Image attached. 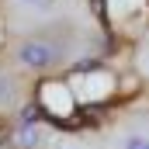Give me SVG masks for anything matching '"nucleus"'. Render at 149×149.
I'll return each instance as SVG.
<instances>
[{
  "label": "nucleus",
  "instance_id": "f03ea898",
  "mask_svg": "<svg viewBox=\"0 0 149 149\" xmlns=\"http://www.w3.org/2000/svg\"><path fill=\"white\" fill-rule=\"evenodd\" d=\"M17 59L28 66V70H49L56 59H59V49L49 45V42H24L17 49Z\"/></svg>",
  "mask_w": 149,
  "mask_h": 149
},
{
  "label": "nucleus",
  "instance_id": "20e7f679",
  "mask_svg": "<svg viewBox=\"0 0 149 149\" xmlns=\"http://www.w3.org/2000/svg\"><path fill=\"white\" fill-rule=\"evenodd\" d=\"M38 142H42V128L38 125H21L17 128V146L21 149H35Z\"/></svg>",
  "mask_w": 149,
  "mask_h": 149
},
{
  "label": "nucleus",
  "instance_id": "f257e3e1",
  "mask_svg": "<svg viewBox=\"0 0 149 149\" xmlns=\"http://www.w3.org/2000/svg\"><path fill=\"white\" fill-rule=\"evenodd\" d=\"M111 76L108 73H83V76H76L73 80V97L76 101H101V97H108L111 94Z\"/></svg>",
  "mask_w": 149,
  "mask_h": 149
},
{
  "label": "nucleus",
  "instance_id": "423d86ee",
  "mask_svg": "<svg viewBox=\"0 0 149 149\" xmlns=\"http://www.w3.org/2000/svg\"><path fill=\"white\" fill-rule=\"evenodd\" d=\"M10 97H14V87H10V80H7V76H0V104H3V101H10Z\"/></svg>",
  "mask_w": 149,
  "mask_h": 149
},
{
  "label": "nucleus",
  "instance_id": "7ed1b4c3",
  "mask_svg": "<svg viewBox=\"0 0 149 149\" xmlns=\"http://www.w3.org/2000/svg\"><path fill=\"white\" fill-rule=\"evenodd\" d=\"M42 104L52 114H73L76 97H73V90H70L66 83H45V87H42Z\"/></svg>",
  "mask_w": 149,
  "mask_h": 149
},
{
  "label": "nucleus",
  "instance_id": "0eeeda50",
  "mask_svg": "<svg viewBox=\"0 0 149 149\" xmlns=\"http://www.w3.org/2000/svg\"><path fill=\"white\" fill-rule=\"evenodd\" d=\"M135 3H139V0H114L111 10H114V14H125V10H128V7H135Z\"/></svg>",
  "mask_w": 149,
  "mask_h": 149
},
{
  "label": "nucleus",
  "instance_id": "39448f33",
  "mask_svg": "<svg viewBox=\"0 0 149 149\" xmlns=\"http://www.w3.org/2000/svg\"><path fill=\"white\" fill-rule=\"evenodd\" d=\"M118 149H149V132H128V135H121Z\"/></svg>",
  "mask_w": 149,
  "mask_h": 149
}]
</instances>
